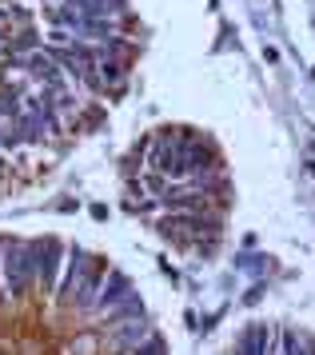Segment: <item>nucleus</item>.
Listing matches in <instances>:
<instances>
[{
  "label": "nucleus",
  "instance_id": "nucleus-1",
  "mask_svg": "<svg viewBox=\"0 0 315 355\" xmlns=\"http://www.w3.org/2000/svg\"><path fill=\"white\" fill-rule=\"evenodd\" d=\"M120 295H128V279H124V275H112V288L104 291L100 300H96V307H112Z\"/></svg>",
  "mask_w": 315,
  "mask_h": 355
}]
</instances>
